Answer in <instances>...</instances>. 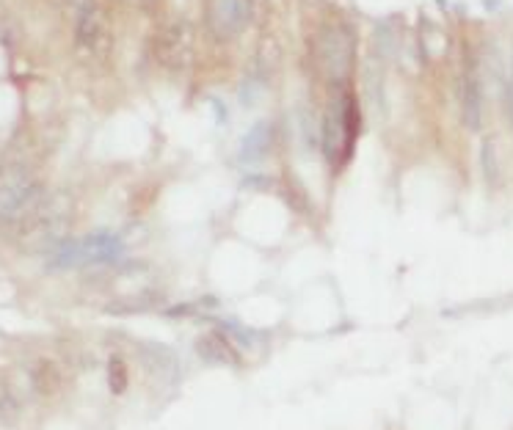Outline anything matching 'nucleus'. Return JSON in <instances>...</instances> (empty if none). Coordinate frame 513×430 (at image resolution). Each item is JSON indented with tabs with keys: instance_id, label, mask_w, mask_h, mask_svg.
I'll use <instances>...</instances> for the list:
<instances>
[{
	"instance_id": "obj_6",
	"label": "nucleus",
	"mask_w": 513,
	"mask_h": 430,
	"mask_svg": "<svg viewBox=\"0 0 513 430\" xmlns=\"http://www.w3.org/2000/svg\"><path fill=\"white\" fill-rule=\"evenodd\" d=\"M271 122H265V119H259L254 122L252 127H249V133L243 136L240 141V149H237V158L240 163H246V166H259L262 160L268 158V152H271Z\"/></svg>"
},
{
	"instance_id": "obj_8",
	"label": "nucleus",
	"mask_w": 513,
	"mask_h": 430,
	"mask_svg": "<svg viewBox=\"0 0 513 430\" xmlns=\"http://www.w3.org/2000/svg\"><path fill=\"white\" fill-rule=\"evenodd\" d=\"M102 36V14H99V6L97 0H86L80 9H77V17H75V42L77 47H86L94 50L97 42Z\"/></svg>"
},
{
	"instance_id": "obj_5",
	"label": "nucleus",
	"mask_w": 513,
	"mask_h": 430,
	"mask_svg": "<svg viewBox=\"0 0 513 430\" xmlns=\"http://www.w3.org/2000/svg\"><path fill=\"white\" fill-rule=\"evenodd\" d=\"M190 28L185 23H174L163 28L161 39H158V61L168 69H177L185 64L188 53H190Z\"/></svg>"
},
{
	"instance_id": "obj_11",
	"label": "nucleus",
	"mask_w": 513,
	"mask_h": 430,
	"mask_svg": "<svg viewBox=\"0 0 513 430\" xmlns=\"http://www.w3.org/2000/svg\"><path fill=\"white\" fill-rule=\"evenodd\" d=\"M108 375H111V389L114 392H124V384H127V375H124V362L114 359L111 367H108Z\"/></svg>"
},
{
	"instance_id": "obj_2",
	"label": "nucleus",
	"mask_w": 513,
	"mask_h": 430,
	"mask_svg": "<svg viewBox=\"0 0 513 430\" xmlns=\"http://www.w3.org/2000/svg\"><path fill=\"white\" fill-rule=\"evenodd\" d=\"M312 55L328 89L350 86L356 69V31L348 23L323 25L315 33Z\"/></svg>"
},
{
	"instance_id": "obj_3",
	"label": "nucleus",
	"mask_w": 513,
	"mask_h": 430,
	"mask_svg": "<svg viewBox=\"0 0 513 430\" xmlns=\"http://www.w3.org/2000/svg\"><path fill=\"white\" fill-rule=\"evenodd\" d=\"M254 20V0H205V31L212 42H234Z\"/></svg>"
},
{
	"instance_id": "obj_9",
	"label": "nucleus",
	"mask_w": 513,
	"mask_h": 430,
	"mask_svg": "<svg viewBox=\"0 0 513 430\" xmlns=\"http://www.w3.org/2000/svg\"><path fill=\"white\" fill-rule=\"evenodd\" d=\"M196 350L205 362L210 364H232L234 359V348H232V337L227 334H207L196 342Z\"/></svg>"
},
{
	"instance_id": "obj_7",
	"label": "nucleus",
	"mask_w": 513,
	"mask_h": 430,
	"mask_svg": "<svg viewBox=\"0 0 513 430\" xmlns=\"http://www.w3.org/2000/svg\"><path fill=\"white\" fill-rule=\"evenodd\" d=\"M461 119L467 124V130L477 133L483 127V89H480V77L477 72L467 69L464 75V89H461Z\"/></svg>"
},
{
	"instance_id": "obj_12",
	"label": "nucleus",
	"mask_w": 513,
	"mask_h": 430,
	"mask_svg": "<svg viewBox=\"0 0 513 430\" xmlns=\"http://www.w3.org/2000/svg\"><path fill=\"white\" fill-rule=\"evenodd\" d=\"M210 105L215 108V116H218V124H227V108L221 105V100L218 97H210Z\"/></svg>"
},
{
	"instance_id": "obj_1",
	"label": "nucleus",
	"mask_w": 513,
	"mask_h": 430,
	"mask_svg": "<svg viewBox=\"0 0 513 430\" xmlns=\"http://www.w3.org/2000/svg\"><path fill=\"white\" fill-rule=\"evenodd\" d=\"M362 133V111L350 86L328 89V105L320 116V149L323 158L340 168L353 152V144Z\"/></svg>"
},
{
	"instance_id": "obj_13",
	"label": "nucleus",
	"mask_w": 513,
	"mask_h": 430,
	"mask_svg": "<svg viewBox=\"0 0 513 430\" xmlns=\"http://www.w3.org/2000/svg\"><path fill=\"white\" fill-rule=\"evenodd\" d=\"M158 3H161V0H139V6H141V9H144V11H149V9H155Z\"/></svg>"
},
{
	"instance_id": "obj_14",
	"label": "nucleus",
	"mask_w": 513,
	"mask_h": 430,
	"mask_svg": "<svg viewBox=\"0 0 513 430\" xmlns=\"http://www.w3.org/2000/svg\"><path fill=\"white\" fill-rule=\"evenodd\" d=\"M508 111H511V119H513V83L508 86Z\"/></svg>"
},
{
	"instance_id": "obj_10",
	"label": "nucleus",
	"mask_w": 513,
	"mask_h": 430,
	"mask_svg": "<svg viewBox=\"0 0 513 430\" xmlns=\"http://www.w3.org/2000/svg\"><path fill=\"white\" fill-rule=\"evenodd\" d=\"M480 174L489 188H497L500 182V158H497V146L491 138H483L480 144Z\"/></svg>"
},
{
	"instance_id": "obj_4",
	"label": "nucleus",
	"mask_w": 513,
	"mask_h": 430,
	"mask_svg": "<svg viewBox=\"0 0 513 430\" xmlns=\"http://www.w3.org/2000/svg\"><path fill=\"white\" fill-rule=\"evenodd\" d=\"M119 251H122V240L108 232H99L80 243H72L70 249L64 251L67 254L64 262H102V259H114Z\"/></svg>"
}]
</instances>
